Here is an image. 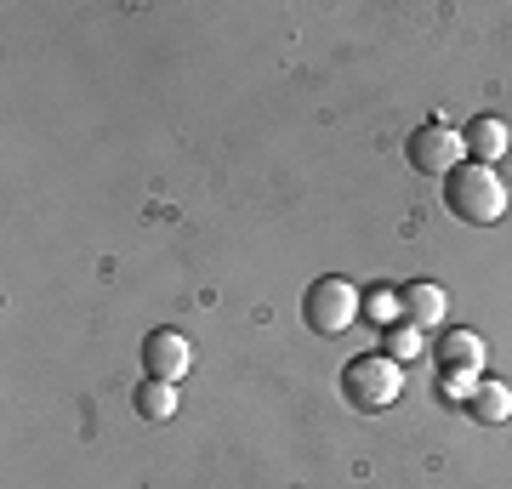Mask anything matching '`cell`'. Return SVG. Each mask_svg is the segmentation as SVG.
Instances as JSON below:
<instances>
[{
	"label": "cell",
	"mask_w": 512,
	"mask_h": 489,
	"mask_svg": "<svg viewBox=\"0 0 512 489\" xmlns=\"http://www.w3.org/2000/svg\"><path fill=\"white\" fill-rule=\"evenodd\" d=\"M444 205H450V217L490 228V222L507 217L512 194H507V182H501V171H495V165H478V160L467 165V160H461L456 171L444 177Z\"/></svg>",
	"instance_id": "cell-1"
},
{
	"label": "cell",
	"mask_w": 512,
	"mask_h": 489,
	"mask_svg": "<svg viewBox=\"0 0 512 489\" xmlns=\"http://www.w3.org/2000/svg\"><path fill=\"white\" fill-rule=\"evenodd\" d=\"M399 393H404V370H399V359H387L382 347L348 359V370H342V399H348L353 410H365V416L399 404Z\"/></svg>",
	"instance_id": "cell-2"
},
{
	"label": "cell",
	"mask_w": 512,
	"mask_h": 489,
	"mask_svg": "<svg viewBox=\"0 0 512 489\" xmlns=\"http://www.w3.org/2000/svg\"><path fill=\"white\" fill-rule=\"evenodd\" d=\"M365 308V296L342 279V273H325V279H313L308 296H302V319H308L313 336H342V330L359 319Z\"/></svg>",
	"instance_id": "cell-3"
},
{
	"label": "cell",
	"mask_w": 512,
	"mask_h": 489,
	"mask_svg": "<svg viewBox=\"0 0 512 489\" xmlns=\"http://www.w3.org/2000/svg\"><path fill=\"white\" fill-rule=\"evenodd\" d=\"M410 165L416 171H427V177H450L461 160H467V137H461L456 126H444V120H433V126H421L416 137H410Z\"/></svg>",
	"instance_id": "cell-4"
},
{
	"label": "cell",
	"mask_w": 512,
	"mask_h": 489,
	"mask_svg": "<svg viewBox=\"0 0 512 489\" xmlns=\"http://www.w3.org/2000/svg\"><path fill=\"white\" fill-rule=\"evenodd\" d=\"M188 364H194V342H188V336H177V330H148V342H143V370L148 376L177 381Z\"/></svg>",
	"instance_id": "cell-5"
},
{
	"label": "cell",
	"mask_w": 512,
	"mask_h": 489,
	"mask_svg": "<svg viewBox=\"0 0 512 489\" xmlns=\"http://www.w3.org/2000/svg\"><path fill=\"white\" fill-rule=\"evenodd\" d=\"M399 302H404V325H416V330L444 325V308H450L444 285H433V279H416V285H404V290H399Z\"/></svg>",
	"instance_id": "cell-6"
},
{
	"label": "cell",
	"mask_w": 512,
	"mask_h": 489,
	"mask_svg": "<svg viewBox=\"0 0 512 489\" xmlns=\"http://www.w3.org/2000/svg\"><path fill=\"white\" fill-rule=\"evenodd\" d=\"M478 364H484V336L478 330H444L439 370H473L478 376Z\"/></svg>",
	"instance_id": "cell-7"
},
{
	"label": "cell",
	"mask_w": 512,
	"mask_h": 489,
	"mask_svg": "<svg viewBox=\"0 0 512 489\" xmlns=\"http://www.w3.org/2000/svg\"><path fill=\"white\" fill-rule=\"evenodd\" d=\"M507 148H512V131L501 126L495 114H484V120H473V126H467V154H473L478 165H495Z\"/></svg>",
	"instance_id": "cell-8"
},
{
	"label": "cell",
	"mask_w": 512,
	"mask_h": 489,
	"mask_svg": "<svg viewBox=\"0 0 512 489\" xmlns=\"http://www.w3.org/2000/svg\"><path fill=\"white\" fill-rule=\"evenodd\" d=\"M467 416L484 421V427H501V421L512 416V387L507 381H478L473 399H467Z\"/></svg>",
	"instance_id": "cell-9"
},
{
	"label": "cell",
	"mask_w": 512,
	"mask_h": 489,
	"mask_svg": "<svg viewBox=\"0 0 512 489\" xmlns=\"http://www.w3.org/2000/svg\"><path fill=\"white\" fill-rule=\"evenodd\" d=\"M131 404H137V416H143V421H171V416H177V387L160 381V376H143Z\"/></svg>",
	"instance_id": "cell-10"
},
{
	"label": "cell",
	"mask_w": 512,
	"mask_h": 489,
	"mask_svg": "<svg viewBox=\"0 0 512 489\" xmlns=\"http://www.w3.org/2000/svg\"><path fill=\"white\" fill-rule=\"evenodd\" d=\"M359 319H370V325H404V302H399V290H387V285H370L365 290V308H359Z\"/></svg>",
	"instance_id": "cell-11"
},
{
	"label": "cell",
	"mask_w": 512,
	"mask_h": 489,
	"mask_svg": "<svg viewBox=\"0 0 512 489\" xmlns=\"http://www.w3.org/2000/svg\"><path fill=\"white\" fill-rule=\"evenodd\" d=\"M382 353L387 359H416L421 353V330L416 325H393L387 330V342H382Z\"/></svg>",
	"instance_id": "cell-12"
}]
</instances>
